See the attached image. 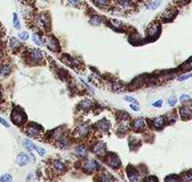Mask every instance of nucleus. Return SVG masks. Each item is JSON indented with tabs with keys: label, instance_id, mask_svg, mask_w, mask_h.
<instances>
[{
	"label": "nucleus",
	"instance_id": "obj_1",
	"mask_svg": "<svg viewBox=\"0 0 192 182\" xmlns=\"http://www.w3.org/2000/svg\"><path fill=\"white\" fill-rule=\"evenodd\" d=\"M10 118H11V121H13L14 124L17 125V126L23 125L24 123L26 122V113L24 112L21 109H18V108H15L13 110Z\"/></svg>",
	"mask_w": 192,
	"mask_h": 182
},
{
	"label": "nucleus",
	"instance_id": "obj_2",
	"mask_svg": "<svg viewBox=\"0 0 192 182\" xmlns=\"http://www.w3.org/2000/svg\"><path fill=\"white\" fill-rule=\"evenodd\" d=\"M99 167L100 166L98 164V162L94 160H87L83 162V169L87 173H93L95 171H97Z\"/></svg>",
	"mask_w": 192,
	"mask_h": 182
},
{
	"label": "nucleus",
	"instance_id": "obj_3",
	"mask_svg": "<svg viewBox=\"0 0 192 182\" xmlns=\"http://www.w3.org/2000/svg\"><path fill=\"white\" fill-rule=\"evenodd\" d=\"M106 163L110 166L111 168L116 169L119 168L121 166V160H120V158L114 153H110L109 154V156L106 157Z\"/></svg>",
	"mask_w": 192,
	"mask_h": 182
},
{
	"label": "nucleus",
	"instance_id": "obj_4",
	"mask_svg": "<svg viewBox=\"0 0 192 182\" xmlns=\"http://www.w3.org/2000/svg\"><path fill=\"white\" fill-rule=\"evenodd\" d=\"M42 132V128L35 123H31L26 126V134L31 137H37Z\"/></svg>",
	"mask_w": 192,
	"mask_h": 182
},
{
	"label": "nucleus",
	"instance_id": "obj_5",
	"mask_svg": "<svg viewBox=\"0 0 192 182\" xmlns=\"http://www.w3.org/2000/svg\"><path fill=\"white\" fill-rule=\"evenodd\" d=\"M45 45L52 51H58L59 50V43L58 40L54 37H48L45 40Z\"/></svg>",
	"mask_w": 192,
	"mask_h": 182
},
{
	"label": "nucleus",
	"instance_id": "obj_6",
	"mask_svg": "<svg viewBox=\"0 0 192 182\" xmlns=\"http://www.w3.org/2000/svg\"><path fill=\"white\" fill-rule=\"evenodd\" d=\"M29 58L32 61L39 62L42 60V53L39 49H32L29 52Z\"/></svg>",
	"mask_w": 192,
	"mask_h": 182
},
{
	"label": "nucleus",
	"instance_id": "obj_7",
	"mask_svg": "<svg viewBox=\"0 0 192 182\" xmlns=\"http://www.w3.org/2000/svg\"><path fill=\"white\" fill-rule=\"evenodd\" d=\"M180 114L184 120L189 119L192 116V106H184L180 109Z\"/></svg>",
	"mask_w": 192,
	"mask_h": 182
},
{
	"label": "nucleus",
	"instance_id": "obj_8",
	"mask_svg": "<svg viewBox=\"0 0 192 182\" xmlns=\"http://www.w3.org/2000/svg\"><path fill=\"white\" fill-rule=\"evenodd\" d=\"M127 176L130 182H138V173L136 169L132 167L127 168Z\"/></svg>",
	"mask_w": 192,
	"mask_h": 182
},
{
	"label": "nucleus",
	"instance_id": "obj_9",
	"mask_svg": "<svg viewBox=\"0 0 192 182\" xmlns=\"http://www.w3.org/2000/svg\"><path fill=\"white\" fill-rule=\"evenodd\" d=\"M16 162L19 166H25L29 162V157L26 153H20L16 158Z\"/></svg>",
	"mask_w": 192,
	"mask_h": 182
},
{
	"label": "nucleus",
	"instance_id": "obj_10",
	"mask_svg": "<svg viewBox=\"0 0 192 182\" xmlns=\"http://www.w3.org/2000/svg\"><path fill=\"white\" fill-rule=\"evenodd\" d=\"M53 167L55 168V170L58 173H61L63 171H65L66 169V165L65 163L61 160H55L53 161Z\"/></svg>",
	"mask_w": 192,
	"mask_h": 182
},
{
	"label": "nucleus",
	"instance_id": "obj_11",
	"mask_svg": "<svg viewBox=\"0 0 192 182\" xmlns=\"http://www.w3.org/2000/svg\"><path fill=\"white\" fill-rule=\"evenodd\" d=\"M37 23H38V26H40L42 27V29H45L46 26H49V23H50V20H49V17L46 16V15H41L38 20H37Z\"/></svg>",
	"mask_w": 192,
	"mask_h": 182
},
{
	"label": "nucleus",
	"instance_id": "obj_12",
	"mask_svg": "<svg viewBox=\"0 0 192 182\" xmlns=\"http://www.w3.org/2000/svg\"><path fill=\"white\" fill-rule=\"evenodd\" d=\"M93 151L95 154H97V155H104L106 151V145L104 144L103 142H98V144H96L93 146Z\"/></svg>",
	"mask_w": 192,
	"mask_h": 182
},
{
	"label": "nucleus",
	"instance_id": "obj_13",
	"mask_svg": "<svg viewBox=\"0 0 192 182\" xmlns=\"http://www.w3.org/2000/svg\"><path fill=\"white\" fill-rule=\"evenodd\" d=\"M144 125H145V123H144L143 119L141 118H138V119L134 120L133 122V128L136 131H141L144 128Z\"/></svg>",
	"mask_w": 192,
	"mask_h": 182
},
{
	"label": "nucleus",
	"instance_id": "obj_14",
	"mask_svg": "<svg viewBox=\"0 0 192 182\" xmlns=\"http://www.w3.org/2000/svg\"><path fill=\"white\" fill-rule=\"evenodd\" d=\"M164 124H165V119L162 116H158L152 121V125H153L154 128H161Z\"/></svg>",
	"mask_w": 192,
	"mask_h": 182
},
{
	"label": "nucleus",
	"instance_id": "obj_15",
	"mask_svg": "<svg viewBox=\"0 0 192 182\" xmlns=\"http://www.w3.org/2000/svg\"><path fill=\"white\" fill-rule=\"evenodd\" d=\"M118 3L122 9L125 10H131L134 8V3L131 0H118Z\"/></svg>",
	"mask_w": 192,
	"mask_h": 182
},
{
	"label": "nucleus",
	"instance_id": "obj_16",
	"mask_svg": "<svg viewBox=\"0 0 192 182\" xmlns=\"http://www.w3.org/2000/svg\"><path fill=\"white\" fill-rule=\"evenodd\" d=\"M74 153L79 158H85L87 156V148L84 145H79L75 148Z\"/></svg>",
	"mask_w": 192,
	"mask_h": 182
},
{
	"label": "nucleus",
	"instance_id": "obj_17",
	"mask_svg": "<svg viewBox=\"0 0 192 182\" xmlns=\"http://www.w3.org/2000/svg\"><path fill=\"white\" fill-rule=\"evenodd\" d=\"M89 130H90L89 126H88L87 125H81V126H79L78 128H77V131L78 133V135L81 136V137L87 136V134L89 133Z\"/></svg>",
	"mask_w": 192,
	"mask_h": 182
},
{
	"label": "nucleus",
	"instance_id": "obj_18",
	"mask_svg": "<svg viewBox=\"0 0 192 182\" xmlns=\"http://www.w3.org/2000/svg\"><path fill=\"white\" fill-rule=\"evenodd\" d=\"M23 145H24V147L29 152H31L32 150H36V145L29 139H25L23 141Z\"/></svg>",
	"mask_w": 192,
	"mask_h": 182
},
{
	"label": "nucleus",
	"instance_id": "obj_19",
	"mask_svg": "<svg viewBox=\"0 0 192 182\" xmlns=\"http://www.w3.org/2000/svg\"><path fill=\"white\" fill-rule=\"evenodd\" d=\"M10 46L13 49V51H16L21 46V43H20L16 38H11L10 41Z\"/></svg>",
	"mask_w": 192,
	"mask_h": 182
},
{
	"label": "nucleus",
	"instance_id": "obj_20",
	"mask_svg": "<svg viewBox=\"0 0 192 182\" xmlns=\"http://www.w3.org/2000/svg\"><path fill=\"white\" fill-rule=\"evenodd\" d=\"M159 29H160L159 26L157 25V24H154V25H152L149 27V29H148V34H149L151 37H154V36L157 35V33L159 31Z\"/></svg>",
	"mask_w": 192,
	"mask_h": 182
},
{
	"label": "nucleus",
	"instance_id": "obj_21",
	"mask_svg": "<svg viewBox=\"0 0 192 182\" xmlns=\"http://www.w3.org/2000/svg\"><path fill=\"white\" fill-rule=\"evenodd\" d=\"M90 22L91 25H93V26H99V25H101L102 24L103 19L100 17L99 15H93L91 18H90Z\"/></svg>",
	"mask_w": 192,
	"mask_h": 182
},
{
	"label": "nucleus",
	"instance_id": "obj_22",
	"mask_svg": "<svg viewBox=\"0 0 192 182\" xmlns=\"http://www.w3.org/2000/svg\"><path fill=\"white\" fill-rule=\"evenodd\" d=\"M10 74V67L9 65H2L0 67V75L3 77H7Z\"/></svg>",
	"mask_w": 192,
	"mask_h": 182
},
{
	"label": "nucleus",
	"instance_id": "obj_23",
	"mask_svg": "<svg viewBox=\"0 0 192 182\" xmlns=\"http://www.w3.org/2000/svg\"><path fill=\"white\" fill-rule=\"evenodd\" d=\"M93 2L99 8H105L110 4V0H93Z\"/></svg>",
	"mask_w": 192,
	"mask_h": 182
},
{
	"label": "nucleus",
	"instance_id": "obj_24",
	"mask_svg": "<svg viewBox=\"0 0 192 182\" xmlns=\"http://www.w3.org/2000/svg\"><path fill=\"white\" fill-rule=\"evenodd\" d=\"M97 126L99 129L103 130V131H106V130L109 128V124L106 120H102L97 124Z\"/></svg>",
	"mask_w": 192,
	"mask_h": 182
},
{
	"label": "nucleus",
	"instance_id": "obj_25",
	"mask_svg": "<svg viewBox=\"0 0 192 182\" xmlns=\"http://www.w3.org/2000/svg\"><path fill=\"white\" fill-rule=\"evenodd\" d=\"M182 179L181 177L179 176H176V175H170V176H168L165 179V182H181Z\"/></svg>",
	"mask_w": 192,
	"mask_h": 182
},
{
	"label": "nucleus",
	"instance_id": "obj_26",
	"mask_svg": "<svg viewBox=\"0 0 192 182\" xmlns=\"http://www.w3.org/2000/svg\"><path fill=\"white\" fill-rule=\"evenodd\" d=\"M113 179L112 176H110L109 174H103V175L100 176V182H112Z\"/></svg>",
	"mask_w": 192,
	"mask_h": 182
},
{
	"label": "nucleus",
	"instance_id": "obj_27",
	"mask_svg": "<svg viewBox=\"0 0 192 182\" xmlns=\"http://www.w3.org/2000/svg\"><path fill=\"white\" fill-rule=\"evenodd\" d=\"M13 181V176L10 174H5L0 177V182H11Z\"/></svg>",
	"mask_w": 192,
	"mask_h": 182
},
{
	"label": "nucleus",
	"instance_id": "obj_28",
	"mask_svg": "<svg viewBox=\"0 0 192 182\" xmlns=\"http://www.w3.org/2000/svg\"><path fill=\"white\" fill-rule=\"evenodd\" d=\"M91 106H93V102H91L90 100H89V99L84 100V101L81 102V108H82V109H90Z\"/></svg>",
	"mask_w": 192,
	"mask_h": 182
},
{
	"label": "nucleus",
	"instance_id": "obj_29",
	"mask_svg": "<svg viewBox=\"0 0 192 182\" xmlns=\"http://www.w3.org/2000/svg\"><path fill=\"white\" fill-rule=\"evenodd\" d=\"M13 26L16 29H19L21 26H20V22H19V19H18V16H17V13H13Z\"/></svg>",
	"mask_w": 192,
	"mask_h": 182
},
{
	"label": "nucleus",
	"instance_id": "obj_30",
	"mask_svg": "<svg viewBox=\"0 0 192 182\" xmlns=\"http://www.w3.org/2000/svg\"><path fill=\"white\" fill-rule=\"evenodd\" d=\"M161 4V1L160 0H157V1H154V2H152L149 6H148V8H150L151 10H154V9H157V8Z\"/></svg>",
	"mask_w": 192,
	"mask_h": 182
},
{
	"label": "nucleus",
	"instance_id": "obj_31",
	"mask_svg": "<svg viewBox=\"0 0 192 182\" xmlns=\"http://www.w3.org/2000/svg\"><path fill=\"white\" fill-rule=\"evenodd\" d=\"M190 96H189V94H182L181 97H180V101L185 103V102H187V101H190Z\"/></svg>",
	"mask_w": 192,
	"mask_h": 182
},
{
	"label": "nucleus",
	"instance_id": "obj_32",
	"mask_svg": "<svg viewBox=\"0 0 192 182\" xmlns=\"http://www.w3.org/2000/svg\"><path fill=\"white\" fill-rule=\"evenodd\" d=\"M19 38L23 41H26L27 39L29 38V35L27 32H21V33H19Z\"/></svg>",
	"mask_w": 192,
	"mask_h": 182
},
{
	"label": "nucleus",
	"instance_id": "obj_33",
	"mask_svg": "<svg viewBox=\"0 0 192 182\" xmlns=\"http://www.w3.org/2000/svg\"><path fill=\"white\" fill-rule=\"evenodd\" d=\"M32 38H33V41H34V43H35L37 45H42L41 40H40V37H39L38 34H35V33H34L33 36H32Z\"/></svg>",
	"mask_w": 192,
	"mask_h": 182
},
{
	"label": "nucleus",
	"instance_id": "obj_34",
	"mask_svg": "<svg viewBox=\"0 0 192 182\" xmlns=\"http://www.w3.org/2000/svg\"><path fill=\"white\" fill-rule=\"evenodd\" d=\"M36 151L38 152L40 156H45V149H43L42 147H39V146H36Z\"/></svg>",
	"mask_w": 192,
	"mask_h": 182
},
{
	"label": "nucleus",
	"instance_id": "obj_35",
	"mask_svg": "<svg viewBox=\"0 0 192 182\" xmlns=\"http://www.w3.org/2000/svg\"><path fill=\"white\" fill-rule=\"evenodd\" d=\"M192 77V74H186V75H184V76H181L178 77V80L179 81H184L186 79H189V78H190Z\"/></svg>",
	"mask_w": 192,
	"mask_h": 182
},
{
	"label": "nucleus",
	"instance_id": "obj_36",
	"mask_svg": "<svg viewBox=\"0 0 192 182\" xmlns=\"http://www.w3.org/2000/svg\"><path fill=\"white\" fill-rule=\"evenodd\" d=\"M143 182H158V179L157 176H148Z\"/></svg>",
	"mask_w": 192,
	"mask_h": 182
},
{
	"label": "nucleus",
	"instance_id": "obj_37",
	"mask_svg": "<svg viewBox=\"0 0 192 182\" xmlns=\"http://www.w3.org/2000/svg\"><path fill=\"white\" fill-rule=\"evenodd\" d=\"M168 103H169L170 106L173 107V106H175L176 103H177V99H176V98H170L169 101H168Z\"/></svg>",
	"mask_w": 192,
	"mask_h": 182
},
{
	"label": "nucleus",
	"instance_id": "obj_38",
	"mask_svg": "<svg viewBox=\"0 0 192 182\" xmlns=\"http://www.w3.org/2000/svg\"><path fill=\"white\" fill-rule=\"evenodd\" d=\"M125 100L128 101V102H132V103H135V104H137V100H136L134 97H131V96H125Z\"/></svg>",
	"mask_w": 192,
	"mask_h": 182
},
{
	"label": "nucleus",
	"instance_id": "obj_39",
	"mask_svg": "<svg viewBox=\"0 0 192 182\" xmlns=\"http://www.w3.org/2000/svg\"><path fill=\"white\" fill-rule=\"evenodd\" d=\"M69 2H70L71 5H73L74 7H77L79 4L80 0H69Z\"/></svg>",
	"mask_w": 192,
	"mask_h": 182
},
{
	"label": "nucleus",
	"instance_id": "obj_40",
	"mask_svg": "<svg viewBox=\"0 0 192 182\" xmlns=\"http://www.w3.org/2000/svg\"><path fill=\"white\" fill-rule=\"evenodd\" d=\"M153 106L157 107V108H160V107L162 106V100H158L157 102H155L153 104Z\"/></svg>",
	"mask_w": 192,
	"mask_h": 182
},
{
	"label": "nucleus",
	"instance_id": "obj_41",
	"mask_svg": "<svg viewBox=\"0 0 192 182\" xmlns=\"http://www.w3.org/2000/svg\"><path fill=\"white\" fill-rule=\"evenodd\" d=\"M0 124L3 125V126H7V128L9 126V124H8V123L6 122V120H4L3 118H1V117H0Z\"/></svg>",
	"mask_w": 192,
	"mask_h": 182
},
{
	"label": "nucleus",
	"instance_id": "obj_42",
	"mask_svg": "<svg viewBox=\"0 0 192 182\" xmlns=\"http://www.w3.org/2000/svg\"><path fill=\"white\" fill-rule=\"evenodd\" d=\"M130 107H131V109H134V110H138V109H139L138 108V106L136 105V104H133V103H132V104L130 105Z\"/></svg>",
	"mask_w": 192,
	"mask_h": 182
},
{
	"label": "nucleus",
	"instance_id": "obj_43",
	"mask_svg": "<svg viewBox=\"0 0 192 182\" xmlns=\"http://www.w3.org/2000/svg\"><path fill=\"white\" fill-rule=\"evenodd\" d=\"M1 98H2V94H1V92H0V100H1Z\"/></svg>",
	"mask_w": 192,
	"mask_h": 182
},
{
	"label": "nucleus",
	"instance_id": "obj_44",
	"mask_svg": "<svg viewBox=\"0 0 192 182\" xmlns=\"http://www.w3.org/2000/svg\"><path fill=\"white\" fill-rule=\"evenodd\" d=\"M18 1H19V2H24L25 0H18Z\"/></svg>",
	"mask_w": 192,
	"mask_h": 182
},
{
	"label": "nucleus",
	"instance_id": "obj_45",
	"mask_svg": "<svg viewBox=\"0 0 192 182\" xmlns=\"http://www.w3.org/2000/svg\"><path fill=\"white\" fill-rule=\"evenodd\" d=\"M42 1H46V0H42Z\"/></svg>",
	"mask_w": 192,
	"mask_h": 182
}]
</instances>
